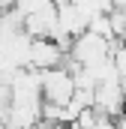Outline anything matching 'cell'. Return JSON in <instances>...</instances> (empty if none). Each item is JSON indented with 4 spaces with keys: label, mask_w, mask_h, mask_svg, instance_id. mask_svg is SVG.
Wrapping results in <instances>:
<instances>
[{
    "label": "cell",
    "mask_w": 126,
    "mask_h": 129,
    "mask_svg": "<svg viewBox=\"0 0 126 129\" xmlns=\"http://www.w3.org/2000/svg\"><path fill=\"white\" fill-rule=\"evenodd\" d=\"M78 6H81V12L87 15V18H96V15H108L111 9H114V3L111 0H75Z\"/></svg>",
    "instance_id": "8992f818"
},
{
    "label": "cell",
    "mask_w": 126,
    "mask_h": 129,
    "mask_svg": "<svg viewBox=\"0 0 126 129\" xmlns=\"http://www.w3.org/2000/svg\"><path fill=\"white\" fill-rule=\"evenodd\" d=\"M15 3H18V0H0V12H9V9H15Z\"/></svg>",
    "instance_id": "52a82bcc"
},
{
    "label": "cell",
    "mask_w": 126,
    "mask_h": 129,
    "mask_svg": "<svg viewBox=\"0 0 126 129\" xmlns=\"http://www.w3.org/2000/svg\"><path fill=\"white\" fill-rule=\"evenodd\" d=\"M66 60V48L54 39H33L30 45V66L33 69H54V66H63Z\"/></svg>",
    "instance_id": "5b68a950"
},
{
    "label": "cell",
    "mask_w": 126,
    "mask_h": 129,
    "mask_svg": "<svg viewBox=\"0 0 126 129\" xmlns=\"http://www.w3.org/2000/svg\"><path fill=\"white\" fill-rule=\"evenodd\" d=\"M75 96V75L63 63L54 69H42V99L51 105H66Z\"/></svg>",
    "instance_id": "7a4b0ae2"
},
{
    "label": "cell",
    "mask_w": 126,
    "mask_h": 129,
    "mask_svg": "<svg viewBox=\"0 0 126 129\" xmlns=\"http://www.w3.org/2000/svg\"><path fill=\"white\" fill-rule=\"evenodd\" d=\"M93 108L99 114L108 117H120L126 111V87L123 81H102L93 90Z\"/></svg>",
    "instance_id": "3957f363"
},
{
    "label": "cell",
    "mask_w": 126,
    "mask_h": 129,
    "mask_svg": "<svg viewBox=\"0 0 126 129\" xmlns=\"http://www.w3.org/2000/svg\"><path fill=\"white\" fill-rule=\"evenodd\" d=\"M111 51H114V42L111 39H105V36H99L93 30H84L81 36L72 39L66 57L72 63H78V66H96V63H102V60H108Z\"/></svg>",
    "instance_id": "6da1fadb"
},
{
    "label": "cell",
    "mask_w": 126,
    "mask_h": 129,
    "mask_svg": "<svg viewBox=\"0 0 126 129\" xmlns=\"http://www.w3.org/2000/svg\"><path fill=\"white\" fill-rule=\"evenodd\" d=\"M57 27L66 39H75L90 27V18L81 12V6L75 0H63V3H57Z\"/></svg>",
    "instance_id": "277c9868"
}]
</instances>
